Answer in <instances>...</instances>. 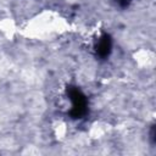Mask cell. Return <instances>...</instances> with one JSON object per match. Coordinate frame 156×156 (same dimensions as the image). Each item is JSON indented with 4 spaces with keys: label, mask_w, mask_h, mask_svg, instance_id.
<instances>
[{
    "label": "cell",
    "mask_w": 156,
    "mask_h": 156,
    "mask_svg": "<svg viewBox=\"0 0 156 156\" xmlns=\"http://www.w3.org/2000/svg\"><path fill=\"white\" fill-rule=\"evenodd\" d=\"M111 50V40L108 38V35H104L99 39L98 44H96V52L101 56V57H105L108 55Z\"/></svg>",
    "instance_id": "cell-1"
}]
</instances>
